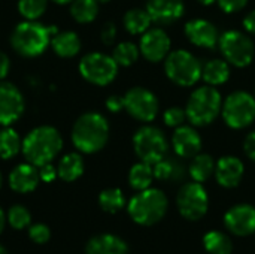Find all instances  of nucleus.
Returning a JSON list of instances; mask_svg holds the SVG:
<instances>
[{
	"mask_svg": "<svg viewBox=\"0 0 255 254\" xmlns=\"http://www.w3.org/2000/svg\"><path fill=\"white\" fill-rule=\"evenodd\" d=\"M52 1H55V3H58V4H66V3H70V1H73V0H52Z\"/></svg>",
	"mask_w": 255,
	"mask_h": 254,
	"instance_id": "obj_47",
	"label": "nucleus"
},
{
	"mask_svg": "<svg viewBox=\"0 0 255 254\" xmlns=\"http://www.w3.org/2000/svg\"><path fill=\"white\" fill-rule=\"evenodd\" d=\"M185 6L182 0H148L146 12L152 22L169 25L176 22L184 15Z\"/></svg>",
	"mask_w": 255,
	"mask_h": 254,
	"instance_id": "obj_17",
	"label": "nucleus"
},
{
	"mask_svg": "<svg viewBox=\"0 0 255 254\" xmlns=\"http://www.w3.org/2000/svg\"><path fill=\"white\" fill-rule=\"evenodd\" d=\"M63 138L60 132L51 126H39L33 129L22 141V154L25 160L34 166L51 163L61 151Z\"/></svg>",
	"mask_w": 255,
	"mask_h": 254,
	"instance_id": "obj_1",
	"label": "nucleus"
},
{
	"mask_svg": "<svg viewBox=\"0 0 255 254\" xmlns=\"http://www.w3.org/2000/svg\"><path fill=\"white\" fill-rule=\"evenodd\" d=\"M244 27L248 33L255 36V10L250 12L245 18H244Z\"/></svg>",
	"mask_w": 255,
	"mask_h": 254,
	"instance_id": "obj_43",
	"label": "nucleus"
},
{
	"mask_svg": "<svg viewBox=\"0 0 255 254\" xmlns=\"http://www.w3.org/2000/svg\"><path fill=\"white\" fill-rule=\"evenodd\" d=\"M28 235H30V240L34 241L36 244H45L49 240V237H51V231H49L48 226L37 223V225L30 226Z\"/></svg>",
	"mask_w": 255,
	"mask_h": 254,
	"instance_id": "obj_37",
	"label": "nucleus"
},
{
	"mask_svg": "<svg viewBox=\"0 0 255 254\" xmlns=\"http://www.w3.org/2000/svg\"><path fill=\"white\" fill-rule=\"evenodd\" d=\"M70 13L78 22H91L99 13V3L96 0H73L70 6Z\"/></svg>",
	"mask_w": 255,
	"mask_h": 254,
	"instance_id": "obj_31",
	"label": "nucleus"
},
{
	"mask_svg": "<svg viewBox=\"0 0 255 254\" xmlns=\"http://www.w3.org/2000/svg\"><path fill=\"white\" fill-rule=\"evenodd\" d=\"M190 177L196 183H205L215 174V162L212 156L209 154H197L194 156L190 168H188Z\"/></svg>",
	"mask_w": 255,
	"mask_h": 254,
	"instance_id": "obj_25",
	"label": "nucleus"
},
{
	"mask_svg": "<svg viewBox=\"0 0 255 254\" xmlns=\"http://www.w3.org/2000/svg\"><path fill=\"white\" fill-rule=\"evenodd\" d=\"M176 207L179 214L191 222H197L208 213L209 198L202 183H187L176 195Z\"/></svg>",
	"mask_w": 255,
	"mask_h": 254,
	"instance_id": "obj_10",
	"label": "nucleus"
},
{
	"mask_svg": "<svg viewBox=\"0 0 255 254\" xmlns=\"http://www.w3.org/2000/svg\"><path fill=\"white\" fill-rule=\"evenodd\" d=\"M217 0H199V3L200 4H203V6H211V4H214Z\"/></svg>",
	"mask_w": 255,
	"mask_h": 254,
	"instance_id": "obj_46",
	"label": "nucleus"
},
{
	"mask_svg": "<svg viewBox=\"0 0 255 254\" xmlns=\"http://www.w3.org/2000/svg\"><path fill=\"white\" fill-rule=\"evenodd\" d=\"M55 34V27H45L37 21L27 19L24 22H19L13 28L10 34V43L18 54L24 57H36L46 49L51 37H54Z\"/></svg>",
	"mask_w": 255,
	"mask_h": 254,
	"instance_id": "obj_3",
	"label": "nucleus"
},
{
	"mask_svg": "<svg viewBox=\"0 0 255 254\" xmlns=\"http://www.w3.org/2000/svg\"><path fill=\"white\" fill-rule=\"evenodd\" d=\"M87 254H128L127 244L111 234H102L93 237L85 247Z\"/></svg>",
	"mask_w": 255,
	"mask_h": 254,
	"instance_id": "obj_21",
	"label": "nucleus"
},
{
	"mask_svg": "<svg viewBox=\"0 0 255 254\" xmlns=\"http://www.w3.org/2000/svg\"><path fill=\"white\" fill-rule=\"evenodd\" d=\"M164 72L173 84L191 87L202 78V63L191 52L176 49L164 58Z\"/></svg>",
	"mask_w": 255,
	"mask_h": 254,
	"instance_id": "obj_6",
	"label": "nucleus"
},
{
	"mask_svg": "<svg viewBox=\"0 0 255 254\" xmlns=\"http://www.w3.org/2000/svg\"><path fill=\"white\" fill-rule=\"evenodd\" d=\"M163 120L169 127H181V126H184V123L187 120V112H185V109H182L179 106H172V108L166 109Z\"/></svg>",
	"mask_w": 255,
	"mask_h": 254,
	"instance_id": "obj_36",
	"label": "nucleus"
},
{
	"mask_svg": "<svg viewBox=\"0 0 255 254\" xmlns=\"http://www.w3.org/2000/svg\"><path fill=\"white\" fill-rule=\"evenodd\" d=\"M7 222L13 229H24L31 223V216L25 207L13 205L7 211Z\"/></svg>",
	"mask_w": 255,
	"mask_h": 254,
	"instance_id": "obj_35",
	"label": "nucleus"
},
{
	"mask_svg": "<svg viewBox=\"0 0 255 254\" xmlns=\"http://www.w3.org/2000/svg\"><path fill=\"white\" fill-rule=\"evenodd\" d=\"M58 172L57 169L51 165V163H46V165H42L40 169H39V177H40V181H45V183H52L55 178H57Z\"/></svg>",
	"mask_w": 255,
	"mask_h": 254,
	"instance_id": "obj_40",
	"label": "nucleus"
},
{
	"mask_svg": "<svg viewBox=\"0 0 255 254\" xmlns=\"http://www.w3.org/2000/svg\"><path fill=\"white\" fill-rule=\"evenodd\" d=\"M221 112L229 127L245 129L255 120V97L247 91H235L224 100Z\"/></svg>",
	"mask_w": 255,
	"mask_h": 254,
	"instance_id": "obj_9",
	"label": "nucleus"
},
{
	"mask_svg": "<svg viewBox=\"0 0 255 254\" xmlns=\"http://www.w3.org/2000/svg\"><path fill=\"white\" fill-rule=\"evenodd\" d=\"M152 180H154L152 165L145 163V162L133 165L128 172V184L131 186V189L137 192L149 189L152 184Z\"/></svg>",
	"mask_w": 255,
	"mask_h": 254,
	"instance_id": "obj_27",
	"label": "nucleus"
},
{
	"mask_svg": "<svg viewBox=\"0 0 255 254\" xmlns=\"http://www.w3.org/2000/svg\"><path fill=\"white\" fill-rule=\"evenodd\" d=\"M51 45L57 55L63 58H69L79 52L81 39L75 31H61L51 39Z\"/></svg>",
	"mask_w": 255,
	"mask_h": 254,
	"instance_id": "obj_22",
	"label": "nucleus"
},
{
	"mask_svg": "<svg viewBox=\"0 0 255 254\" xmlns=\"http://www.w3.org/2000/svg\"><path fill=\"white\" fill-rule=\"evenodd\" d=\"M172 145H173L175 153L179 157L188 159V157H194L200 153L202 138L193 127L181 126V127H176V130L172 136Z\"/></svg>",
	"mask_w": 255,
	"mask_h": 254,
	"instance_id": "obj_19",
	"label": "nucleus"
},
{
	"mask_svg": "<svg viewBox=\"0 0 255 254\" xmlns=\"http://www.w3.org/2000/svg\"><path fill=\"white\" fill-rule=\"evenodd\" d=\"M139 48L131 43V42H121L120 45L115 46L114 49V60L117 61L118 66H131L137 61L139 58Z\"/></svg>",
	"mask_w": 255,
	"mask_h": 254,
	"instance_id": "obj_33",
	"label": "nucleus"
},
{
	"mask_svg": "<svg viewBox=\"0 0 255 254\" xmlns=\"http://www.w3.org/2000/svg\"><path fill=\"white\" fill-rule=\"evenodd\" d=\"M218 43L227 63L236 67H247L253 63L255 46L248 34L238 30H229L220 36Z\"/></svg>",
	"mask_w": 255,
	"mask_h": 254,
	"instance_id": "obj_8",
	"label": "nucleus"
},
{
	"mask_svg": "<svg viewBox=\"0 0 255 254\" xmlns=\"http://www.w3.org/2000/svg\"><path fill=\"white\" fill-rule=\"evenodd\" d=\"M169 201L158 189L140 190L128 202V214L131 220L140 226H154L167 213Z\"/></svg>",
	"mask_w": 255,
	"mask_h": 254,
	"instance_id": "obj_4",
	"label": "nucleus"
},
{
	"mask_svg": "<svg viewBox=\"0 0 255 254\" xmlns=\"http://www.w3.org/2000/svg\"><path fill=\"white\" fill-rule=\"evenodd\" d=\"M0 187H1V174H0Z\"/></svg>",
	"mask_w": 255,
	"mask_h": 254,
	"instance_id": "obj_50",
	"label": "nucleus"
},
{
	"mask_svg": "<svg viewBox=\"0 0 255 254\" xmlns=\"http://www.w3.org/2000/svg\"><path fill=\"white\" fill-rule=\"evenodd\" d=\"M217 1L226 13L239 12L248 4V0H217Z\"/></svg>",
	"mask_w": 255,
	"mask_h": 254,
	"instance_id": "obj_38",
	"label": "nucleus"
},
{
	"mask_svg": "<svg viewBox=\"0 0 255 254\" xmlns=\"http://www.w3.org/2000/svg\"><path fill=\"white\" fill-rule=\"evenodd\" d=\"M154 178L160 181H173L178 183L185 177V168L176 159H161L155 165H152Z\"/></svg>",
	"mask_w": 255,
	"mask_h": 254,
	"instance_id": "obj_24",
	"label": "nucleus"
},
{
	"mask_svg": "<svg viewBox=\"0 0 255 254\" xmlns=\"http://www.w3.org/2000/svg\"><path fill=\"white\" fill-rule=\"evenodd\" d=\"M99 205L103 211L115 214L126 205V198L120 189H106L99 196Z\"/></svg>",
	"mask_w": 255,
	"mask_h": 254,
	"instance_id": "obj_32",
	"label": "nucleus"
},
{
	"mask_svg": "<svg viewBox=\"0 0 255 254\" xmlns=\"http://www.w3.org/2000/svg\"><path fill=\"white\" fill-rule=\"evenodd\" d=\"M133 148L140 162L155 165L166 157L169 145L164 133L160 129L154 126H145L134 133Z\"/></svg>",
	"mask_w": 255,
	"mask_h": 254,
	"instance_id": "obj_7",
	"label": "nucleus"
},
{
	"mask_svg": "<svg viewBox=\"0 0 255 254\" xmlns=\"http://www.w3.org/2000/svg\"><path fill=\"white\" fill-rule=\"evenodd\" d=\"M244 151L245 154L255 162V130L251 132L247 138H245V142H244Z\"/></svg>",
	"mask_w": 255,
	"mask_h": 254,
	"instance_id": "obj_42",
	"label": "nucleus"
},
{
	"mask_svg": "<svg viewBox=\"0 0 255 254\" xmlns=\"http://www.w3.org/2000/svg\"><path fill=\"white\" fill-rule=\"evenodd\" d=\"M245 166L239 157L224 156L215 163V178L224 189H235L244 178Z\"/></svg>",
	"mask_w": 255,
	"mask_h": 254,
	"instance_id": "obj_18",
	"label": "nucleus"
},
{
	"mask_svg": "<svg viewBox=\"0 0 255 254\" xmlns=\"http://www.w3.org/2000/svg\"><path fill=\"white\" fill-rule=\"evenodd\" d=\"M205 250L209 254H232L233 243L229 235L220 231H211L203 237Z\"/></svg>",
	"mask_w": 255,
	"mask_h": 254,
	"instance_id": "obj_29",
	"label": "nucleus"
},
{
	"mask_svg": "<svg viewBox=\"0 0 255 254\" xmlns=\"http://www.w3.org/2000/svg\"><path fill=\"white\" fill-rule=\"evenodd\" d=\"M224 225L233 235H253L255 232V208L248 204L235 205L226 213Z\"/></svg>",
	"mask_w": 255,
	"mask_h": 254,
	"instance_id": "obj_15",
	"label": "nucleus"
},
{
	"mask_svg": "<svg viewBox=\"0 0 255 254\" xmlns=\"http://www.w3.org/2000/svg\"><path fill=\"white\" fill-rule=\"evenodd\" d=\"M100 37H102V42L105 45H112L115 42V37H117V27L114 22H106L100 31Z\"/></svg>",
	"mask_w": 255,
	"mask_h": 254,
	"instance_id": "obj_39",
	"label": "nucleus"
},
{
	"mask_svg": "<svg viewBox=\"0 0 255 254\" xmlns=\"http://www.w3.org/2000/svg\"><path fill=\"white\" fill-rule=\"evenodd\" d=\"M4 223H6V216H4L3 210L0 208V234H1V231L4 228Z\"/></svg>",
	"mask_w": 255,
	"mask_h": 254,
	"instance_id": "obj_45",
	"label": "nucleus"
},
{
	"mask_svg": "<svg viewBox=\"0 0 255 254\" xmlns=\"http://www.w3.org/2000/svg\"><path fill=\"white\" fill-rule=\"evenodd\" d=\"M139 49L142 55L151 61L158 63L164 60L170 52V39L167 33L161 28H149L140 37Z\"/></svg>",
	"mask_w": 255,
	"mask_h": 254,
	"instance_id": "obj_14",
	"label": "nucleus"
},
{
	"mask_svg": "<svg viewBox=\"0 0 255 254\" xmlns=\"http://www.w3.org/2000/svg\"><path fill=\"white\" fill-rule=\"evenodd\" d=\"M109 139V124L99 112L82 114L73 124L72 141L73 145L85 153L93 154L100 151Z\"/></svg>",
	"mask_w": 255,
	"mask_h": 254,
	"instance_id": "obj_2",
	"label": "nucleus"
},
{
	"mask_svg": "<svg viewBox=\"0 0 255 254\" xmlns=\"http://www.w3.org/2000/svg\"><path fill=\"white\" fill-rule=\"evenodd\" d=\"M24 112L21 91L10 82H0V126H10Z\"/></svg>",
	"mask_w": 255,
	"mask_h": 254,
	"instance_id": "obj_13",
	"label": "nucleus"
},
{
	"mask_svg": "<svg viewBox=\"0 0 255 254\" xmlns=\"http://www.w3.org/2000/svg\"><path fill=\"white\" fill-rule=\"evenodd\" d=\"M185 36L193 45L206 49H214L220 40L217 27L211 21L202 18L191 19L185 24Z\"/></svg>",
	"mask_w": 255,
	"mask_h": 254,
	"instance_id": "obj_16",
	"label": "nucleus"
},
{
	"mask_svg": "<svg viewBox=\"0 0 255 254\" xmlns=\"http://www.w3.org/2000/svg\"><path fill=\"white\" fill-rule=\"evenodd\" d=\"M22 148L19 135L9 126L0 130V157L7 160L15 157Z\"/></svg>",
	"mask_w": 255,
	"mask_h": 254,
	"instance_id": "obj_30",
	"label": "nucleus"
},
{
	"mask_svg": "<svg viewBox=\"0 0 255 254\" xmlns=\"http://www.w3.org/2000/svg\"><path fill=\"white\" fill-rule=\"evenodd\" d=\"M46 0H18V10L25 19L36 21L46 10Z\"/></svg>",
	"mask_w": 255,
	"mask_h": 254,
	"instance_id": "obj_34",
	"label": "nucleus"
},
{
	"mask_svg": "<svg viewBox=\"0 0 255 254\" xmlns=\"http://www.w3.org/2000/svg\"><path fill=\"white\" fill-rule=\"evenodd\" d=\"M96 1H97V3H108L109 0H96Z\"/></svg>",
	"mask_w": 255,
	"mask_h": 254,
	"instance_id": "obj_49",
	"label": "nucleus"
},
{
	"mask_svg": "<svg viewBox=\"0 0 255 254\" xmlns=\"http://www.w3.org/2000/svg\"><path fill=\"white\" fill-rule=\"evenodd\" d=\"M106 108L111 112H120L121 109H124V97L121 96H109L106 100Z\"/></svg>",
	"mask_w": 255,
	"mask_h": 254,
	"instance_id": "obj_41",
	"label": "nucleus"
},
{
	"mask_svg": "<svg viewBox=\"0 0 255 254\" xmlns=\"http://www.w3.org/2000/svg\"><path fill=\"white\" fill-rule=\"evenodd\" d=\"M9 66H10V63H9L7 55H6L4 52H1V51H0V79H3V78L7 75V72H9Z\"/></svg>",
	"mask_w": 255,
	"mask_h": 254,
	"instance_id": "obj_44",
	"label": "nucleus"
},
{
	"mask_svg": "<svg viewBox=\"0 0 255 254\" xmlns=\"http://www.w3.org/2000/svg\"><path fill=\"white\" fill-rule=\"evenodd\" d=\"M230 76V67L226 60L214 58L202 66V78L206 84L215 87L226 84Z\"/></svg>",
	"mask_w": 255,
	"mask_h": 254,
	"instance_id": "obj_23",
	"label": "nucleus"
},
{
	"mask_svg": "<svg viewBox=\"0 0 255 254\" xmlns=\"http://www.w3.org/2000/svg\"><path fill=\"white\" fill-rule=\"evenodd\" d=\"M223 108L220 91L212 85H203L193 91L185 106L187 120L194 126H208L215 121Z\"/></svg>",
	"mask_w": 255,
	"mask_h": 254,
	"instance_id": "obj_5",
	"label": "nucleus"
},
{
	"mask_svg": "<svg viewBox=\"0 0 255 254\" xmlns=\"http://www.w3.org/2000/svg\"><path fill=\"white\" fill-rule=\"evenodd\" d=\"M0 254H7V252H6V249H4L3 246H0Z\"/></svg>",
	"mask_w": 255,
	"mask_h": 254,
	"instance_id": "obj_48",
	"label": "nucleus"
},
{
	"mask_svg": "<svg viewBox=\"0 0 255 254\" xmlns=\"http://www.w3.org/2000/svg\"><path fill=\"white\" fill-rule=\"evenodd\" d=\"M81 75L94 85H108L118 75V64L114 57L102 52H90L79 63Z\"/></svg>",
	"mask_w": 255,
	"mask_h": 254,
	"instance_id": "obj_11",
	"label": "nucleus"
},
{
	"mask_svg": "<svg viewBox=\"0 0 255 254\" xmlns=\"http://www.w3.org/2000/svg\"><path fill=\"white\" fill-rule=\"evenodd\" d=\"M124 109L137 121L151 123L158 114V100L152 91L143 87H133L124 96Z\"/></svg>",
	"mask_w": 255,
	"mask_h": 254,
	"instance_id": "obj_12",
	"label": "nucleus"
},
{
	"mask_svg": "<svg viewBox=\"0 0 255 254\" xmlns=\"http://www.w3.org/2000/svg\"><path fill=\"white\" fill-rule=\"evenodd\" d=\"M37 166L31 163H24L18 165L9 175V186L13 192L16 193H30L33 192L39 181V171L36 169Z\"/></svg>",
	"mask_w": 255,
	"mask_h": 254,
	"instance_id": "obj_20",
	"label": "nucleus"
},
{
	"mask_svg": "<svg viewBox=\"0 0 255 254\" xmlns=\"http://www.w3.org/2000/svg\"><path fill=\"white\" fill-rule=\"evenodd\" d=\"M124 27L130 34H143L152 22L146 9H130L124 15Z\"/></svg>",
	"mask_w": 255,
	"mask_h": 254,
	"instance_id": "obj_28",
	"label": "nucleus"
},
{
	"mask_svg": "<svg viewBox=\"0 0 255 254\" xmlns=\"http://www.w3.org/2000/svg\"><path fill=\"white\" fill-rule=\"evenodd\" d=\"M58 177L63 180V181H75L78 180L82 172H84V160L79 154L76 153H70V154H66L60 163H58Z\"/></svg>",
	"mask_w": 255,
	"mask_h": 254,
	"instance_id": "obj_26",
	"label": "nucleus"
}]
</instances>
